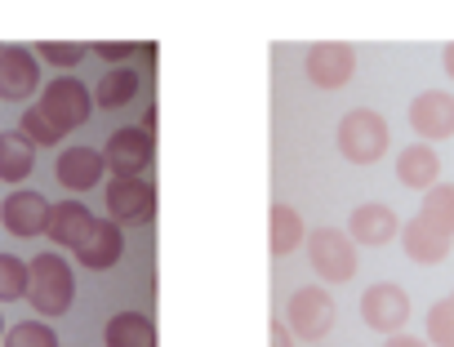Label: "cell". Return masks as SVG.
I'll list each match as a JSON object with an SVG mask.
<instances>
[{"label":"cell","instance_id":"obj_3","mask_svg":"<svg viewBox=\"0 0 454 347\" xmlns=\"http://www.w3.org/2000/svg\"><path fill=\"white\" fill-rule=\"evenodd\" d=\"M63 134H72V129H81L85 120H90V112L98 107L94 103V89H85L76 76H59V81H50L45 89H41V103H36Z\"/></svg>","mask_w":454,"mask_h":347},{"label":"cell","instance_id":"obj_7","mask_svg":"<svg viewBox=\"0 0 454 347\" xmlns=\"http://www.w3.org/2000/svg\"><path fill=\"white\" fill-rule=\"evenodd\" d=\"M103 201H107V219L121 227H138L156 219V188L147 179H112Z\"/></svg>","mask_w":454,"mask_h":347},{"label":"cell","instance_id":"obj_23","mask_svg":"<svg viewBox=\"0 0 454 347\" xmlns=\"http://www.w3.org/2000/svg\"><path fill=\"white\" fill-rule=\"evenodd\" d=\"M419 219H427L436 232L454 236V183H436L432 192H423V210Z\"/></svg>","mask_w":454,"mask_h":347},{"label":"cell","instance_id":"obj_12","mask_svg":"<svg viewBox=\"0 0 454 347\" xmlns=\"http://www.w3.org/2000/svg\"><path fill=\"white\" fill-rule=\"evenodd\" d=\"M410 129L419 134V143L454 138V98L445 89H423L410 103Z\"/></svg>","mask_w":454,"mask_h":347},{"label":"cell","instance_id":"obj_27","mask_svg":"<svg viewBox=\"0 0 454 347\" xmlns=\"http://www.w3.org/2000/svg\"><path fill=\"white\" fill-rule=\"evenodd\" d=\"M5 347H59V334L45 320H19L5 334Z\"/></svg>","mask_w":454,"mask_h":347},{"label":"cell","instance_id":"obj_26","mask_svg":"<svg viewBox=\"0 0 454 347\" xmlns=\"http://www.w3.org/2000/svg\"><path fill=\"white\" fill-rule=\"evenodd\" d=\"M423 329H427V343H432V347H454V298L432 303Z\"/></svg>","mask_w":454,"mask_h":347},{"label":"cell","instance_id":"obj_24","mask_svg":"<svg viewBox=\"0 0 454 347\" xmlns=\"http://www.w3.org/2000/svg\"><path fill=\"white\" fill-rule=\"evenodd\" d=\"M27 285H32V263H23L14 254H0V303L27 298Z\"/></svg>","mask_w":454,"mask_h":347},{"label":"cell","instance_id":"obj_8","mask_svg":"<svg viewBox=\"0 0 454 347\" xmlns=\"http://www.w3.org/2000/svg\"><path fill=\"white\" fill-rule=\"evenodd\" d=\"M361 320H365L370 329L387 334V338L401 334L405 320H410V294H405L401 285H392V281L370 285V289L361 294Z\"/></svg>","mask_w":454,"mask_h":347},{"label":"cell","instance_id":"obj_35","mask_svg":"<svg viewBox=\"0 0 454 347\" xmlns=\"http://www.w3.org/2000/svg\"><path fill=\"white\" fill-rule=\"evenodd\" d=\"M450 298H454V294H450Z\"/></svg>","mask_w":454,"mask_h":347},{"label":"cell","instance_id":"obj_17","mask_svg":"<svg viewBox=\"0 0 454 347\" xmlns=\"http://www.w3.org/2000/svg\"><path fill=\"white\" fill-rule=\"evenodd\" d=\"M121 254H125L121 223L98 219V223H94V232H90V241L76 250V263H81V267H90V272H107V267H116V263H121Z\"/></svg>","mask_w":454,"mask_h":347},{"label":"cell","instance_id":"obj_25","mask_svg":"<svg viewBox=\"0 0 454 347\" xmlns=\"http://www.w3.org/2000/svg\"><path fill=\"white\" fill-rule=\"evenodd\" d=\"M19 134L32 143V147H54V143H63V129L41 112V107H27L23 112V120H19Z\"/></svg>","mask_w":454,"mask_h":347},{"label":"cell","instance_id":"obj_16","mask_svg":"<svg viewBox=\"0 0 454 347\" xmlns=\"http://www.w3.org/2000/svg\"><path fill=\"white\" fill-rule=\"evenodd\" d=\"M94 214H90V205H81V201H63V205H54V214H50V241L54 245H63V250H81L85 241H90V232H94Z\"/></svg>","mask_w":454,"mask_h":347},{"label":"cell","instance_id":"obj_4","mask_svg":"<svg viewBox=\"0 0 454 347\" xmlns=\"http://www.w3.org/2000/svg\"><path fill=\"white\" fill-rule=\"evenodd\" d=\"M308 258H312V272L330 285L356 276V241L339 227H317L308 236Z\"/></svg>","mask_w":454,"mask_h":347},{"label":"cell","instance_id":"obj_32","mask_svg":"<svg viewBox=\"0 0 454 347\" xmlns=\"http://www.w3.org/2000/svg\"><path fill=\"white\" fill-rule=\"evenodd\" d=\"M441 63H445V72H450V81H454V41L441 50Z\"/></svg>","mask_w":454,"mask_h":347},{"label":"cell","instance_id":"obj_5","mask_svg":"<svg viewBox=\"0 0 454 347\" xmlns=\"http://www.w3.org/2000/svg\"><path fill=\"white\" fill-rule=\"evenodd\" d=\"M286 325L294 329V338L303 343H321L334 325V298L321 289V285H303L290 294V307H286Z\"/></svg>","mask_w":454,"mask_h":347},{"label":"cell","instance_id":"obj_28","mask_svg":"<svg viewBox=\"0 0 454 347\" xmlns=\"http://www.w3.org/2000/svg\"><path fill=\"white\" fill-rule=\"evenodd\" d=\"M36 58L41 63H54V67H76L85 58V45H63V41H41L36 45Z\"/></svg>","mask_w":454,"mask_h":347},{"label":"cell","instance_id":"obj_6","mask_svg":"<svg viewBox=\"0 0 454 347\" xmlns=\"http://www.w3.org/2000/svg\"><path fill=\"white\" fill-rule=\"evenodd\" d=\"M103 156H107V174H112V179H143V169L156 156V138L143 125H125V129H116L107 138Z\"/></svg>","mask_w":454,"mask_h":347},{"label":"cell","instance_id":"obj_33","mask_svg":"<svg viewBox=\"0 0 454 347\" xmlns=\"http://www.w3.org/2000/svg\"><path fill=\"white\" fill-rule=\"evenodd\" d=\"M5 334H10V329H5V316H0V338H5Z\"/></svg>","mask_w":454,"mask_h":347},{"label":"cell","instance_id":"obj_13","mask_svg":"<svg viewBox=\"0 0 454 347\" xmlns=\"http://www.w3.org/2000/svg\"><path fill=\"white\" fill-rule=\"evenodd\" d=\"M54 174H59V183H63L67 192H90V188H98V183H103V174H107V156H103V151H94V147H67V151L59 156Z\"/></svg>","mask_w":454,"mask_h":347},{"label":"cell","instance_id":"obj_2","mask_svg":"<svg viewBox=\"0 0 454 347\" xmlns=\"http://www.w3.org/2000/svg\"><path fill=\"white\" fill-rule=\"evenodd\" d=\"M76 298V276L67 267L63 254H36L32 258V285H27V303L41 316H63Z\"/></svg>","mask_w":454,"mask_h":347},{"label":"cell","instance_id":"obj_1","mask_svg":"<svg viewBox=\"0 0 454 347\" xmlns=\"http://www.w3.org/2000/svg\"><path fill=\"white\" fill-rule=\"evenodd\" d=\"M392 147V129L374 107H352L339 120V151L352 165H379Z\"/></svg>","mask_w":454,"mask_h":347},{"label":"cell","instance_id":"obj_34","mask_svg":"<svg viewBox=\"0 0 454 347\" xmlns=\"http://www.w3.org/2000/svg\"><path fill=\"white\" fill-rule=\"evenodd\" d=\"M0 50H5V45H0Z\"/></svg>","mask_w":454,"mask_h":347},{"label":"cell","instance_id":"obj_22","mask_svg":"<svg viewBox=\"0 0 454 347\" xmlns=\"http://www.w3.org/2000/svg\"><path fill=\"white\" fill-rule=\"evenodd\" d=\"M129 98H138V72L134 67H112L94 85V103L98 107H125Z\"/></svg>","mask_w":454,"mask_h":347},{"label":"cell","instance_id":"obj_10","mask_svg":"<svg viewBox=\"0 0 454 347\" xmlns=\"http://www.w3.org/2000/svg\"><path fill=\"white\" fill-rule=\"evenodd\" d=\"M41 89V58L32 45H5L0 50V98L23 103Z\"/></svg>","mask_w":454,"mask_h":347},{"label":"cell","instance_id":"obj_18","mask_svg":"<svg viewBox=\"0 0 454 347\" xmlns=\"http://www.w3.org/2000/svg\"><path fill=\"white\" fill-rule=\"evenodd\" d=\"M401 245H405V254L414 258V263H423V267H432V263H441L445 254H450V245H454V236H445V232H436L427 219H410L405 227H401Z\"/></svg>","mask_w":454,"mask_h":347},{"label":"cell","instance_id":"obj_19","mask_svg":"<svg viewBox=\"0 0 454 347\" xmlns=\"http://www.w3.org/2000/svg\"><path fill=\"white\" fill-rule=\"evenodd\" d=\"M303 241H308V232H303V219H299V210L277 201V205L268 210V250H272L277 258H286V254H294Z\"/></svg>","mask_w":454,"mask_h":347},{"label":"cell","instance_id":"obj_11","mask_svg":"<svg viewBox=\"0 0 454 347\" xmlns=\"http://www.w3.org/2000/svg\"><path fill=\"white\" fill-rule=\"evenodd\" d=\"M50 214L54 205L41 197V192H10L0 201V223H5L10 236H45L50 232Z\"/></svg>","mask_w":454,"mask_h":347},{"label":"cell","instance_id":"obj_30","mask_svg":"<svg viewBox=\"0 0 454 347\" xmlns=\"http://www.w3.org/2000/svg\"><path fill=\"white\" fill-rule=\"evenodd\" d=\"M268 334H272V347H294V329H290V325L272 320V329H268Z\"/></svg>","mask_w":454,"mask_h":347},{"label":"cell","instance_id":"obj_21","mask_svg":"<svg viewBox=\"0 0 454 347\" xmlns=\"http://www.w3.org/2000/svg\"><path fill=\"white\" fill-rule=\"evenodd\" d=\"M32 169H36V147L19 129L0 134V183H23Z\"/></svg>","mask_w":454,"mask_h":347},{"label":"cell","instance_id":"obj_29","mask_svg":"<svg viewBox=\"0 0 454 347\" xmlns=\"http://www.w3.org/2000/svg\"><path fill=\"white\" fill-rule=\"evenodd\" d=\"M94 54H98V58H107V63H125V58H134V54H138V45H129V41H98V45H94Z\"/></svg>","mask_w":454,"mask_h":347},{"label":"cell","instance_id":"obj_31","mask_svg":"<svg viewBox=\"0 0 454 347\" xmlns=\"http://www.w3.org/2000/svg\"><path fill=\"white\" fill-rule=\"evenodd\" d=\"M383 347H432V343H423V338H414V334H392Z\"/></svg>","mask_w":454,"mask_h":347},{"label":"cell","instance_id":"obj_14","mask_svg":"<svg viewBox=\"0 0 454 347\" xmlns=\"http://www.w3.org/2000/svg\"><path fill=\"white\" fill-rule=\"evenodd\" d=\"M401 227L405 223L396 219L392 205H356L352 219H348V236L356 245H387V241L401 236Z\"/></svg>","mask_w":454,"mask_h":347},{"label":"cell","instance_id":"obj_15","mask_svg":"<svg viewBox=\"0 0 454 347\" xmlns=\"http://www.w3.org/2000/svg\"><path fill=\"white\" fill-rule=\"evenodd\" d=\"M396 179L414 192H432L441 183V156L427 143H410L396 151Z\"/></svg>","mask_w":454,"mask_h":347},{"label":"cell","instance_id":"obj_9","mask_svg":"<svg viewBox=\"0 0 454 347\" xmlns=\"http://www.w3.org/2000/svg\"><path fill=\"white\" fill-rule=\"evenodd\" d=\"M303 72H308V81L317 89H343L356 76V50L343 45V41H321V45L308 50Z\"/></svg>","mask_w":454,"mask_h":347},{"label":"cell","instance_id":"obj_20","mask_svg":"<svg viewBox=\"0 0 454 347\" xmlns=\"http://www.w3.org/2000/svg\"><path fill=\"white\" fill-rule=\"evenodd\" d=\"M107 347H156V325L143 312H116L103 329Z\"/></svg>","mask_w":454,"mask_h":347}]
</instances>
